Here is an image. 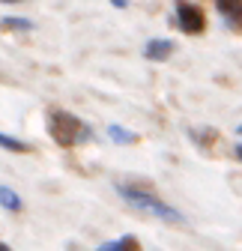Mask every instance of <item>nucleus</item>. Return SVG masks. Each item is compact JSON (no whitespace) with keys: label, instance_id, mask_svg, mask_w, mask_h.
<instances>
[{"label":"nucleus","instance_id":"f257e3e1","mask_svg":"<svg viewBox=\"0 0 242 251\" xmlns=\"http://www.w3.org/2000/svg\"><path fill=\"white\" fill-rule=\"evenodd\" d=\"M48 135L60 147H75V144H84L93 132H90V126H84L75 114H69V111H51L48 114Z\"/></svg>","mask_w":242,"mask_h":251},{"label":"nucleus","instance_id":"f03ea898","mask_svg":"<svg viewBox=\"0 0 242 251\" xmlns=\"http://www.w3.org/2000/svg\"><path fill=\"white\" fill-rule=\"evenodd\" d=\"M117 192H120V198H123L129 206H135V209H144V212L162 218V222H170V225H183V215H179L173 206L162 203L159 198H153L149 192H135V188H129V185H120Z\"/></svg>","mask_w":242,"mask_h":251},{"label":"nucleus","instance_id":"7ed1b4c3","mask_svg":"<svg viewBox=\"0 0 242 251\" xmlns=\"http://www.w3.org/2000/svg\"><path fill=\"white\" fill-rule=\"evenodd\" d=\"M176 15H179V27H183V33H203V12L192 3H179L176 6Z\"/></svg>","mask_w":242,"mask_h":251},{"label":"nucleus","instance_id":"20e7f679","mask_svg":"<svg viewBox=\"0 0 242 251\" xmlns=\"http://www.w3.org/2000/svg\"><path fill=\"white\" fill-rule=\"evenodd\" d=\"M170 51H173V42H170V39H153V42H146L144 57H146V60H168Z\"/></svg>","mask_w":242,"mask_h":251},{"label":"nucleus","instance_id":"39448f33","mask_svg":"<svg viewBox=\"0 0 242 251\" xmlns=\"http://www.w3.org/2000/svg\"><path fill=\"white\" fill-rule=\"evenodd\" d=\"M216 6H218L221 15L230 18V21H239V18H242V0H216Z\"/></svg>","mask_w":242,"mask_h":251},{"label":"nucleus","instance_id":"423d86ee","mask_svg":"<svg viewBox=\"0 0 242 251\" xmlns=\"http://www.w3.org/2000/svg\"><path fill=\"white\" fill-rule=\"evenodd\" d=\"M0 206H3V209H12V212H18V209H21V198L12 192V188L0 185Z\"/></svg>","mask_w":242,"mask_h":251},{"label":"nucleus","instance_id":"0eeeda50","mask_svg":"<svg viewBox=\"0 0 242 251\" xmlns=\"http://www.w3.org/2000/svg\"><path fill=\"white\" fill-rule=\"evenodd\" d=\"M108 135L117 141V144H135V132H129V129H123V126H111V129H108Z\"/></svg>","mask_w":242,"mask_h":251},{"label":"nucleus","instance_id":"6e6552de","mask_svg":"<svg viewBox=\"0 0 242 251\" xmlns=\"http://www.w3.org/2000/svg\"><path fill=\"white\" fill-rule=\"evenodd\" d=\"M0 147H3V150H9V152H27V150H30L27 144H21V141L9 138V135H3V132H0Z\"/></svg>","mask_w":242,"mask_h":251},{"label":"nucleus","instance_id":"1a4fd4ad","mask_svg":"<svg viewBox=\"0 0 242 251\" xmlns=\"http://www.w3.org/2000/svg\"><path fill=\"white\" fill-rule=\"evenodd\" d=\"M3 27H6V30H33V24H30V21L15 18V15H6V18H3Z\"/></svg>","mask_w":242,"mask_h":251},{"label":"nucleus","instance_id":"9d476101","mask_svg":"<svg viewBox=\"0 0 242 251\" xmlns=\"http://www.w3.org/2000/svg\"><path fill=\"white\" fill-rule=\"evenodd\" d=\"M102 248H105V251H120V248H138V242H135V239H114V242H105Z\"/></svg>","mask_w":242,"mask_h":251},{"label":"nucleus","instance_id":"9b49d317","mask_svg":"<svg viewBox=\"0 0 242 251\" xmlns=\"http://www.w3.org/2000/svg\"><path fill=\"white\" fill-rule=\"evenodd\" d=\"M111 3H114V6H120V9H123V6L129 3V0H111Z\"/></svg>","mask_w":242,"mask_h":251},{"label":"nucleus","instance_id":"f8f14e48","mask_svg":"<svg viewBox=\"0 0 242 251\" xmlns=\"http://www.w3.org/2000/svg\"><path fill=\"white\" fill-rule=\"evenodd\" d=\"M236 155H239V162H242V144H239V147H236Z\"/></svg>","mask_w":242,"mask_h":251},{"label":"nucleus","instance_id":"ddd939ff","mask_svg":"<svg viewBox=\"0 0 242 251\" xmlns=\"http://www.w3.org/2000/svg\"><path fill=\"white\" fill-rule=\"evenodd\" d=\"M0 3H18V0H0Z\"/></svg>","mask_w":242,"mask_h":251},{"label":"nucleus","instance_id":"4468645a","mask_svg":"<svg viewBox=\"0 0 242 251\" xmlns=\"http://www.w3.org/2000/svg\"><path fill=\"white\" fill-rule=\"evenodd\" d=\"M0 248H6V242H0Z\"/></svg>","mask_w":242,"mask_h":251}]
</instances>
